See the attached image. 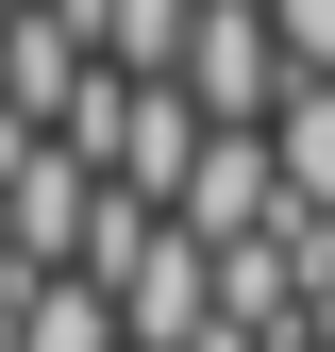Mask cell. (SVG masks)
<instances>
[{
    "label": "cell",
    "instance_id": "cell-1",
    "mask_svg": "<svg viewBox=\"0 0 335 352\" xmlns=\"http://www.w3.org/2000/svg\"><path fill=\"white\" fill-rule=\"evenodd\" d=\"M268 151H285V218H319V235H335V84H285Z\"/></svg>",
    "mask_w": 335,
    "mask_h": 352
},
{
    "label": "cell",
    "instance_id": "cell-2",
    "mask_svg": "<svg viewBox=\"0 0 335 352\" xmlns=\"http://www.w3.org/2000/svg\"><path fill=\"white\" fill-rule=\"evenodd\" d=\"M17 352H135V319H117V302H101V285L67 269V285H34V319H17Z\"/></svg>",
    "mask_w": 335,
    "mask_h": 352
},
{
    "label": "cell",
    "instance_id": "cell-3",
    "mask_svg": "<svg viewBox=\"0 0 335 352\" xmlns=\"http://www.w3.org/2000/svg\"><path fill=\"white\" fill-rule=\"evenodd\" d=\"M268 34H285V84H335V0H268Z\"/></svg>",
    "mask_w": 335,
    "mask_h": 352
},
{
    "label": "cell",
    "instance_id": "cell-4",
    "mask_svg": "<svg viewBox=\"0 0 335 352\" xmlns=\"http://www.w3.org/2000/svg\"><path fill=\"white\" fill-rule=\"evenodd\" d=\"M302 352H319V336H302Z\"/></svg>",
    "mask_w": 335,
    "mask_h": 352
}]
</instances>
